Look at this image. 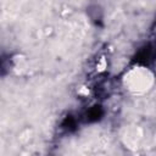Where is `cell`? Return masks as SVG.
I'll use <instances>...</instances> for the list:
<instances>
[{
  "label": "cell",
  "instance_id": "cell-1",
  "mask_svg": "<svg viewBox=\"0 0 156 156\" xmlns=\"http://www.w3.org/2000/svg\"><path fill=\"white\" fill-rule=\"evenodd\" d=\"M154 58H156V44H147L136 55V61L143 65L151 63Z\"/></svg>",
  "mask_w": 156,
  "mask_h": 156
},
{
  "label": "cell",
  "instance_id": "cell-2",
  "mask_svg": "<svg viewBox=\"0 0 156 156\" xmlns=\"http://www.w3.org/2000/svg\"><path fill=\"white\" fill-rule=\"evenodd\" d=\"M101 115H102L101 108L99 106H94V107H91L88 111V115L87 116H88V119L89 121H96V119H99L101 117Z\"/></svg>",
  "mask_w": 156,
  "mask_h": 156
}]
</instances>
